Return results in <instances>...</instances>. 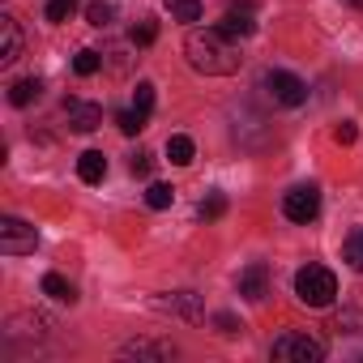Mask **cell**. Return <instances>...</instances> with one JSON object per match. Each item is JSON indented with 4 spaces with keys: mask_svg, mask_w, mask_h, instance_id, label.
Returning a JSON list of instances; mask_svg holds the SVG:
<instances>
[{
    "mask_svg": "<svg viewBox=\"0 0 363 363\" xmlns=\"http://www.w3.org/2000/svg\"><path fill=\"white\" fill-rule=\"evenodd\" d=\"M120 359H175V346H171V342L137 337V342H124V346H120Z\"/></svg>",
    "mask_w": 363,
    "mask_h": 363,
    "instance_id": "cell-11",
    "label": "cell"
},
{
    "mask_svg": "<svg viewBox=\"0 0 363 363\" xmlns=\"http://www.w3.org/2000/svg\"><path fill=\"white\" fill-rule=\"evenodd\" d=\"M35 244H39V231L30 223H22L13 214L0 218V252L5 257H26V252H35Z\"/></svg>",
    "mask_w": 363,
    "mask_h": 363,
    "instance_id": "cell-4",
    "label": "cell"
},
{
    "mask_svg": "<svg viewBox=\"0 0 363 363\" xmlns=\"http://www.w3.org/2000/svg\"><path fill=\"white\" fill-rule=\"evenodd\" d=\"M99 65H103V56H99V52H90V48H82V52L73 56V73H77V77H94V73H99Z\"/></svg>",
    "mask_w": 363,
    "mask_h": 363,
    "instance_id": "cell-20",
    "label": "cell"
},
{
    "mask_svg": "<svg viewBox=\"0 0 363 363\" xmlns=\"http://www.w3.org/2000/svg\"><path fill=\"white\" fill-rule=\"evenodd\" d=\"M269 354H274L278 363H320V359H325V342L312 337L308 329H286V333L274 337Z\"/></svg>",
    "mask_w": 363,
    "mask_h": 363,
    "instance_id": "cell-2",
    "label": "cell"
},
{
    "mask_svg": "<svg viewBox=\"0 0 363 363\" xmlns=\"http://www.w3.org/2000/svg\"><path fill=\"white\" fill-rule=\"evenodd\" d=\"M167 158H171L175 167H189V162L197 158V145H193V137H189V133H175V137H167Z\"/></svg>",
    "mask_w": 363,
    "mask_h": 363,
    "instance_id": "cell-14",
    "label": "cell"
},
{
    "mask_svg": "<svg viewBox=\"0 0 363 363\" xmlns=\"http://www.w3.org/2000/svg\"><path fill=\"white\" fill-rule=\"evenodd\" d=\"M150 171H154V158L150 154H137L133 158V175H150Z\"/></svg>",
    "mask_w": 363,
    "mask_h": 363,
    "instance_id": "cell-29",
    "label": "cell"
},
{
    "mask_svg": "<svg viewBox=\"0 0 363 363\" xmlns=\"http://www.w3.org/2000/svg\"><path fill=\"white\" fill-rule=\"evenodd\" d=\"M175 22H201V0H162Z\"/></svg>",
    "mask_w": 363,
    "mask_h": 363,
    "instance_id": "cell-17",
    "label": "cell"
},
{
    "mask_svg": "<svg viewBox=\"0 0 363 363\" xmlns=\"http://www.w3.org/2000/svg\"><path fill=\"white\" fill-rule=\"evenodd\" d=\"M39 94H43V82H39V77H22V82L9 86V103H13V107H30Z\"/></svg>",
    "mask_w": 363,
    "mask_h": 363,
    "instance_id": "cell-15",
    "label": "cell"
},
{
    "mask_svg": "<svg viewBox=\"0 0 363 363\" xmlns=\"http://www.w3.org/2000/svg\"><path fill=\"white\" fill-rule=\"evenodd\" d=\"M154 308H158V312H171V316H179V320H201V316H206V312H201V299H197L193 291L158 295V299H154Z\"/></svg>",
    "mask_w": 363,
    "mask_h": 363,
    "instance_id": "cell-7",
    "label": "cell"
},
{
    "mask_svg": "<svg viewBox=\"0 0 363 363\" xmlns=\"http://www.w3.org/2000/svg\"><path fill=\"white\" fill-rule=\"evenodd\" d=\"M342 261H346L354 274H363V231H350V235H346V244H342Z\"/></svg>",
    "mask_w": 363,
    "mask_h": 363,
    "instance_id": "cell-18",
    "label": "cell"
},
{
    "mask_svg": "<svg viewBox=\"0 0 363 363\" xmlns=\"http://www.w3.org/2000/svg\"><path fill=\"white\" fill-rule=\"evenodd\" d=\"M103 175H107V158H103L99 150H86V154L77 158V179H82V184H99Z\"/></svg>",
    "mask_w": 363,
    "mask_h": 363,
    "instance_id": "cell-13",
    "label": "cell"
},
{
    "mask_svg": "<svg viewBox=\"0 0 363 363\" xmlns=\"http://www.w3.org/2000/svg\"><path fill=\"white\" fill-rule=\"evenodd\" d=\"M145 120H150V116H141L137 107H133V111H120V116H116V124H120V133H124V137H137V133L145 128Z\"/></svg>",
    "mask_w": 363,
    "mask_h": 363,
    "instance_id": "cell-22",
    "label": "cell"
},
{
    "mask_svg": "<svg viewBox=\"0 0 363 363\" xmlns=\"http://www.w3.org/2000/svg\"><path fill=\"white\" fill-rule=\"evenodd\" d=\"M223 214H227V193H210V197L201 201V218H206V223H218Z\"/></svg>",
    "mask_w": 363,
    "mask_h": 363,
    "instance_id": "cell-23",
    "label": "cell"
},
{
    "mask_svg": "<svg viewBox=\"0 0 363 363\" xmlns=\"http://www.w3.org/2000/svg\"><path fill=\"white\" fill-rule=\"evenodd\" d=\"M133 107H137L141 116H150V111H154V82H137V94H133Z\"/></svg>",
    "mask_w": 363,
    "mask_h": 363,
    "instance_id": "cell-25",
    "label": "cell"
},
{
    "mask_svg": "<svg viewBox=\"0 0 363 363\" xmlns=\"http://www.w3.org/2000/svg\"><path fill=\"white\" fill-rule=\"evenodd\" d=\"M265 90H269L274 103H282V107H299V103L308 99V86H303L295 73H286V69H269V73H265Z\"/></svg>",
    "mask_w": 363,
    "mask_h": 363,
    "instance_id": "cell-5",
    "label": "cell"
},
{
    "mask_svg": "<svg viewBox=\"0 0 363 363\" xmlns=\"http://www.w3.org/2000/svg\"><path fill=\"white\" fill-rule=\"evenodd\" d=\"M111 18H116V5H107V0H90V5H86V22L90 26H111Z\"/></svg>",
    "mask_w": 363,
    "mask_h": 363,
    "instance_id": "cell-19",
    "label": "cell"
},
{
    "mask_svg": "<svg viewBox=\"0 0 363 363\" xmlns=\"http://www.w3.org/2000/svg\"><path fill=\"white\" fill-rule=\"evenodd\" d=\"M154 39H158V22H150V18H141V22L133 26V43H137V48H150Z\"/></svg>",
    "mask_w": 363,
    "mask_h": 363,
    "instance_id": "cell-24",
    "label": "cell"
},
{
    "mask_svg": "<svg viewBox=\"0 0 363 363\" xmlns=\"http://www.w3.org/2000/svg\"><path fill=\"white\" fill-rule=\"evenodd\" d=\"M22 56V30H18V18L0 13V65H13Z\"/></svg>",
    "mask_w": 363,
    "mask_h": 363,
    "instance_id": "cell-10",
    "label": "cell"
},
{
    "mask_svg": "<svg viewBox=\"0 0 363 363\" xmlns=\"http://www.w3.org/2000/svg\"><path fill=\"white\" fill-rule=\"evenodd\" d=\"M354 137H359V128H354L350 120H342V124L333 128V141H337V145H354Z\"/></svg>",
    "mask_w": 363,
    "mask_h": 363,
    "instance_id": "cell-28",
    "label": "cell"
},
{
    "mask_svg": "<svg viewBox=\"0 0 363 363\" xmlns=\"http://www.w3.org/2000/svg\"><path fill=\"white\" fill-rule=\"evenodd\" d=\"M184 56H189V65H193L197 73H206V77H231V73H240V65H244L240 43H235L223 26H206V30L197 26V30H189Z\"/></svg>",
    "mask_w": 363,
    "mask_h": 363,
    "instance_id": "cell-1",
    "label": "cell"
},
{
    "mask_svg": "<svg viewBox=\"0 0 363 363\" xmlns=\"http://www.w3.org/2000/svg\"><path fill=\"white\" fill-rule=\"evenodd\" d=\"M214 325H218V333H223V337H235V333L244 329V325H240L231 312H218V316H214Z\"/></svg>",
    "mask_w": 363,
    "mask_h": 363,
    "instance_id": "cell-27",
    "label": "cell"
},
{
    "mask_svg": "<svg viewBox=\"0 0 363 363\" xmlns=\"http://www.w3.org/2000/svg\"><path fill=\"white\" fill-rule=\"evenodd\" d=\"M171 201H175V189L171 184H150L145 189V206L150 210H171Z\"/></svg>",
    "mask_w": 363,
    "mask_h": 363,
    "instance_id": "cell-21",
    "label": "cell"
},
{
    "mask_svg": "<svg viewBox=\"0 0 363 363\" xmlns=\"http://www.w3.org/2000/svg\"><path fill=\"white\" fill-rule=\"evenodd\" d=\"M65 116L73 133H94L103 124V107L99 103H82V99H65Z\"/></svg>",
    "mask_w": 363,
    "mask_h": 363,
    "instance_id": "cell-8",
    "label": "cell"
},
{
    "mask_svg": "<svg viewBox=\"0 0 363 363\" xmlns=\"http://www.w3.org/2000/svg\"><path fill=\"white\" fill-rule=\"evenodd\" d=\"M231 39H248L252 30H257V18H252V0H235V5L227 9V18L218 22Z\"/></svg>",
    "mask_w": 363,
    "mask_h": 363,
    "instance_id": "cell-9",
    "label": "cell"
},
{
    "mask_svg": "<svg viewBox=\"0 0 363 363\" xmlns=\"http://www.w3.org/2000/svg\"><path fill=\"white\" fill-rule=\"evenodd\" d=\"M265 282H269V269H265L261 261H252V265L240 274V295L257 303V299H265Z\"/></svg>",
    "mask_w": 363,
    "mask_h": 363,
    "instance_id": "cell-12",
    "label": "cell"
},
{
    "mask_svg": "<svg viewBox=\"0 0 363 363\" xmlns=\"http://www.w3.org/2000/svg\"><path fill=\"white\" fill-rule=\"evenodd\" d=\"M77 0H48V22H69Z\"/></svg>",
    "mask_w": 363,
    "mask_h": 363,
    "instance_id": "cell-26",
    "label": "cell"
},
{
    "mask_svg": "<svg viewBox=\"0 0 363 363\" xmlns=\"http://www.w3.org/2000/svg\"><path fill=\"white\" fill-rule=\"evenodd\" d=\"M282 214H286L291 223H312V218L320 214V193H316L312 184L291 189V193L282 197Z\"/></svg>",
    "mask_w": 363,
    "mask_h": 363,
    "instance_id": "cell-6",
    "label": "cell"
},
{
    "mask_svg": "<svg viewBox=\"0 0 363 363\" xmlns=\"http://www.w3.org/2000/svg\"><path fill=\"white\" fill-rule=\"evenodd\" d=\"M43 295H48V299H56V303H73V299H77L73 282H69V278H60V274H43Z\"/></svg>",
    "mask_w": 363,
    "mask_h": 363,
    "instance_id": "cell-16",
    "label": "cell"
},
{
    "mask_svg": "<svg viewBox=\"0 0 363 363\" xmlns=\"http://www.w3.org/2000/svg\"><path fill=\"white\" fill-rule=\"evenodd\" d=\"M295 295H299V303H308V308H329L333 295H337L333 269H325V265H303V269L295 274Z\"/></svg>",
    "mask_w": 363,
    "mask_h": 363,
    "instance_id": "cell-3",
    "label": "cell"
}]
</instances>
